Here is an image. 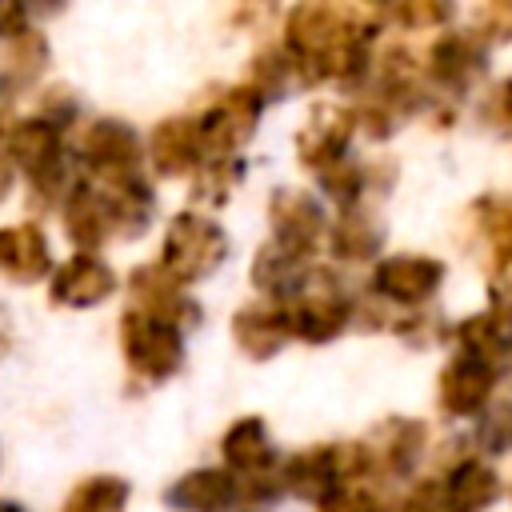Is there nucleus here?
Here are the masks:
<instances>
[{
	"label": "nucleus",
	"mask_w": 512,
	"mask_h": 512,
	"mask_svg": "<svg viewBox=\"0 0 512 512\" xmlns=\"http://www.w3.org/2000/svg\"><path fill=\"white\" fill-rule=\"evenodd\" d=\"M384 248V224L364 208H344L336 216V224L328 228V252L344 264H364V260H376Z\"/></svg>",
	"instance_id": "393cba45"
},
{
	"label": "nucleus",
	"mask_w": 512,
	"mask_h": 512,
	"mask_svg": "<svg viewBox=\"0 0 512 512\" xmlns=\"http://www.w3.org/2000/svg\"><path fill=\"white\" fill-rule=\"evenodd\" d=\"M28 28L32 24H28V8L24 4H0V44L20 36V32H28Z\"/></svg>",
	"instance_id": "58836bf2"
},
{
	"label": "nucleus",
	"mask_w": 512,
	"mask_h": 512,
	"mask_svg": "<svg viewBox=\"0 0 512 512\" xmlns=\"http://www.w3.org/2000/svg\"><path fill=\"white\" fill-rule=\"evenodd\" d=\"M116 292V272L96 252H72L48 280V296L60 308H96Z\"/></svg>",
	"instance_id": "dca6fc26"
},
{
	"label": "nucleus",
	"mask_w": 512,
	"mask_h": 512,
	"mask_svg": "<svg viewBox=\"0 0 512 512\" xmlns=\"http://www.w3.org/2000/svg\"><path fill=\"white\" fill-rule=\"evenodd\" d=\"M4 152L12 160V168H20L28 180L52 172L64 164L60 152V128H52L40 116H24L16 124H4Z\"/></svg>",
	"instance_id": "6ab92c4d"
},
{
	"label": "nucleus",
	"mask_w": 512,
	"mask_h": 512,
	"mask_svg": "<svg viewBox=\"0 0 512 512\" xmlns=\"http://www.w3.org/2000/svg\"><path fill=\"white\" fill-rule=\"evenodd\" d=\"M440 284H444V264L420 252L380 256L372 268V296L400 304V308H420L424 300L436 296Z\"/></svg>",
	"instance_id": "6e6552de"
},
{
	"label": "nucleus",
	"mask_w": 512,
	"mask_h": 512,
	"mask_svg": "<svg viewBox=\"0 0 512 512\" xmlns=\"http://www.w3.org/2000/svg\"><path fill=\"white\" fill-rule=\"evenodd\" d=\"M396 512H452L448 484H444V480H416V484L400 496V508H396Z\"/></svg>",
	"instance_id": "c9c22d12"
},
{
	"label": "nucleus",
	"mask_w": 512,
	"mask_h": 512,
	"mask_svg": "<svg viewBox=\"0 0 512 512\" xmlns=\"http://www.w3.org/2000/svg\"><path fill=\"white\" fill-rule=\"evenodd\" d=\"M448 500H452V512H488L496 500H500V476L492 464L476 460V456H464L460 464H452L448 472Z\"/></svg>",
	"instance_id": "a878e982"
},
{
	"label": "nucleus",
	"mask_w": 512,
	"mask_h": 512,
	"mask_svg": "<svg viewBox=\"0 0 512 512\" xmlns=\"http://www.w3.org/2000/svg\"><path fill=\"white\" fill-rule=\"evenodd\" d=\"M228 260V232L204 212H176L160 244V268L176 284L208 280Z\"/></svg>",
	"instance_id": "f03ea898"
},
{
	"label": "nucleus",
	"mask_w": 512,
	"mask_h": 512,
	"mask_svg": "<svg viewBox=\"0 0 512 512\" xmlns=\"http://www.w3.org/2000/svg\"><path fill=\"white\" fill-rule=\"evenodd\" d=\"M312 272H308V256H296L288 248H280L276 240L260 244V252L252 256V288H260L272 304H292L308 292Z\"/></svg>",
	"instance_id": "aec40b11"
},
{
	"label": "nucleus",
	"mask_w": 512,
	"mask_h": 512,
	"mask_svg": "<svg viewBox=\"0 0 512 512\" xmlns=\"http://www.w3.org/2000/svg\"><path fill=\"white\" fill-rule=\"evenodd\" d=\"M396 112L388 108V104H380L376 96L372 100H364L360 108H356V128L368 136V140H388L392 136V128H396Z\"/></svg>",
	"instance_id": "4c0bfd02"
},
{
	"label": "nucleus",
	"mask_w": 512,
	"mask_h": 512,
	"mask_svg": "<svg viewBox=\"0 0 512 512\" xmlns=\"http://www.w3.org/2000/svg\"><path fill=\"white\" fill-rule=\"evenodd\" d=\"M280 480H284V492L324 508L344 484L360 480V452L356 444H312L284 460Z\"/></svg>",
	"instance_id": "20e7f679"
},
{
	"label": "nucleus",
	"mask_w": 512,
	"mask_h": 512,
	"mask_svg": "<svg viewBox=\"0 0 512 512\" xmlns=\"http://www.w3.org/2000/svg\"><path fill=\"white\" fill-rule=\"evenodd\" d=\"M472 32L492 44H512V0H488L472 12Z\"/></svg>",
	"instance_id": "72a5a7b5"
},
{
	"label": "nucleus",
	"mask_w": 512,
	"mask_h": 512,
	"mask_svg": "<svg viewBox=\"0 0 512 512\" xmlns=\"http://www.w3.org/2000/svg\"><path fill=\"white\" fill-rule=\"evenodd\" d=\"M128 496H132L128 480H120V476H88L68 492L60 512H124Z\"/></svg>",
	"instance_id": "c85d7f7f"
},
{
	"label": "nucleus",
	"mask_w": 512,
	"mask_h": 512,
	"mask_svg": "<svg viewBox=\"0 0 512 512\" xmlns=\"http://www.w3.org/2000/svg\"><path fill=\"white\" fill-rule=\"evenodd\" d=\"M476 444H480V452H488V456L512 452V400H500V404H492V408L480 416V424H476Z\"/></svg>",
	"instance_id": "473e14b6"
},
{
	"label": "nucleus",
	"mask_w": 512,
	"mask_h": 512,
	"mask_svg": "<svg viewBox=\"0 0 512 512\" xmlns=\"http://www.w3.org/2000/svg\"><path fill=\"white\" fill-rule=\"evenodd\" d=\"M0 272L16 284H36L44 280L52 268V248L40 224L20 220V224H4L0 228Z\"/></svg>",
	"instance_id": "412c9836"
},
{
	"label": "nucleus",
	"mask_w": 512,
	"mask_h": 512,
	"mask_svg": "<svg viewBox=\"0 0 512 512\" xmlns=\"http://www.w3.org/2000/svg\"><path fill=\"white\" fill-rule=\"evenodd\" d=\"M380 20L384 8L368 4H296L284 16V52L296 60L300 84H364L372 76L368 44Z\"/></svg>",
	"instance_id": "f257e3e1"
},
{
	"label": "nucleus",
	"mask_w": 512,
	"mask_h": 512,
	"mask_svg": "<svg viewBox=\"0 0 512 512\" xmlns=\"http://www.w3.org/2000/svg\"><path fill=\"white\" fill-rule=\"evenodd\" d=\"M240 180H244V160H236V156L232 160H208L192 180V200L220 208V204H228V196Z\"/></svg>",
	"instance_id": "7c9ffc66"
},
{
	"label": "nucleus",
	"mask_w": 512,
	"mask_h": 512,
	"mask_svg": "<svg viewBox=\"0 0 512 512\" xmlns=\"http://www.w3.org/2000/svg\"><path fill=\"white\" fill-rule=\"evenodd\" d=\"M384 16L396 20L400 28H412V32H436L456 16V8L444 0H408V4L384 8Z\"/></svg>",
	"instance_id": "2f4dec72"
},
{
	"label": "nucleus",
	"mask_w": 512,
	"mask_h": 512,
	"mask_svg": "<svg viewBox=\"0 0 512 512\" xmlns=\"http://www.w3.org/2000/svg\"><path fill=\"white\" fill-rule=\"evenodd\" d=\"M488 68V44L468 28V32H440L432 40V52L424 60V72L432 84L444 92H468Z\"/></svg>",
	"instance_id": "ddd939ff"
},
{
	"label": "nucleus",
	"mask_w": 512,
	"mask_h": 512,
	"mask_svg": "<svg viewBox=\"0 0 512 512\" xmlns=\"http://www.w3.org/2000/svg\"><path fill=\"white\" fill-rule=\"evenodd\" d=\"M36 116L64 132V128L76 124V116H80V100H76V92H72L68 84H52L48 92H40V112H36Z\"/></svg>",
	"instance_id": "f704fd0d"
},
{
	"label": "nucleus",
	"mask_w": 512,
	"mask_h": 512,
	"mask_svg": "<svg viewBox=\"0 0 512 512\" xmlns=\"http://www.w3.org/2000/svg\"><path fill=\"white\" fill-rule=\"evenodd\" d=\"M60 224H64V236L72 240L76 252H96L116 232L108 200L92 180H76L72 184V192L60 204Z\"/></svg>",
	"instance_id": "a211bd4d"
},
{
	"label": "nucleus",
	"mask_w": 512,
	"mask_h": 512,
	"mask_svg": "<svg viewBox=\"0 0 512 512\" xmlns=\"http://www.w3.org/2000/svg\"><path fill=\"white\" fill-rule=\"evenodd\" d=\"M148 160L156 176H192L204 168V136L196 116H168L148 132Z\"/></svg>",
	"instance_id": "2eb2a0df"
},
{
	"label": "nucleus",
	"mask_w": 512,
	"mask_h": 512,
	"mask_svg": "<svg viewBox=\"0 0 512 512\" xmlns=\"http://www.w3.org/2000/svg\"><path fill=\"white\" fill-rule=\"evenodd\" d=\"M128 292H132V300H136L132 308H140V312H148V316H156V320H168V324H176L180 332L200 324V304L184 292V284H176V280L160 268V260H156V264H136L132 276H128Z\"/></svg>",
	"instance_id": "4468645a"
},
{
	"label": "nucleus",
	"mask_w": 512,
	"mask_h": 512,
	"mask_svg": "<svg viewBox=\"0 0 512 512\" xmlns=\"http://www.w3.org/2000/svg\"><path fill=\"white\" fill-rule=\"evenodd\" d=\"M76 160L88 168V180L104 184V180H120V176H136L140 160H144V144L136 136V128L128 120L116 116H96L76 144Z\"/></svg>",
	"instance_id": "423d86ee"
},
{
	"label": "nucleus",
	"mask_w": 512,
	"mask_h": 512,
	"mask_svg": "<svg viewBox=\"0 0 512 512\" xmlns=\"http://www.w3.org/2000/svg\"><path fill=\"white\" fill-rule=\"evenodd\" d=\"M312 280H316V288H308L300 300L288 304V320H292V336L296 340L328 344L352 324V300L336 284H328L324 272H316Z\"/></svg>",
	"instance_id": "9b49d317"
},
{
	"label": "nucleus",
	"mask_w": 512,
	"mask_h": 512,
	"mask_svg": "<svg viewBox=\"0 0 512 512\" xmlns=\"http://www.w3.org/2000/svg\"><path fill=\"white\" fill-rule=\"evenodd\" d=\"M240 500V484L228 468H192L164 488V504L176 512H224Z\"/></svg>",
	"instance_id": "4be33fe9"
},
{
	"label": "nucleus",
	"mask_w": 512,
	"mask_h": 512,
	"mask_svg": "<svg viewBox=\"0 0 512 512\" xmlns=\"http://www.w3.org/2000/svg\"><path fill=\"white\" fill-rule=\"evenodd\" d=\"M0 512H24L16 500H0Z\"/></svg>",
	"instance_id": "37998d69"
},
{
	"label": "nucleus",
	"mask_w": 512,
	"mask_h": 512,
	"mask_svg": "<svg viewBox=\"0 0 512 512\" xmlns=\"http://www.w3.org/2000/svg\"><path fill=\"white\" fill-rule=\"evenodd\" d=\"M120 352L124 364L140 376V380H168L180 372L184 364V332L168 320H156L140 308H124L120 316Z\"/></svg>",
	"instance_id": "7ed1b4c3"
},
{
	"label": "nucleus",
	"mask_w": 512,
	"mask_h": 512,
	"mask_svg": "<svg viewBox=\"0 0 512 512\" xmlns=\"http://www.w3.org/2000/svg\"><path fill=\"white\" fill-rule=\"evenodd\" d=\"M288 340H292V320H288L284 304L256 300V304L236 308V316H232V344L248 360H272Z\"/></svg>",
	"instance_id": "f3484780"
},
{
	"label": "nucleus",
	"mask_w": 512,
	"mask_h": 512,
	"mask_svg": "<svg viewBox=\"0 0 512 512\" xmlns=\"http://www.w3.org/2000/svg\"><path fill=\"white\" fill-rule=\"evenodd\" d=\"M496 380H500V372H496L488 360L468 356V352H456V356L440 368L436 400H440V408H444L448 416H484Z\"/></svg>",
	"instance_id": "f8f14e48"
},
{
	"label": "nucleus",
	"mask_w": 512,
	"mask_h": 512,
	"mask_svg": "<svg viewBox=\"0 0 512 512\" xmlns=\"http://www.w3.org/2000/svg\"><path fill=\"white\" fill-rule=\"evenodd\" d=\"M48 56H52L48 36L40 28H28V32H20V36L0 44V72H4V80L12 88H24L48 68Z\"/></svg>",
	"instance_id": "bb28decb"
},
{
	"label": "nucleus",
	"mask_w": 512,
	"mask_h": 512,
	"mask_svg": "<svg viewBox=\"0 0 512 512\" xmlns=\"http://www.w3.org/2000/svg\"><path fill=\"white\" fill-rule=\"evenodd\" d=\"M260 112H264V100L248 84L224 88L208 104V112L196 116L200 120V136H204V156L208 160H232V156H240V148L252 140V132L260 124Z\"/></svg>",
	"instance_id": "39448f33"
},
{
	"label": "nucleus",
	"mask_w": 512,
	"mask_h": 512,
	"mask_svg": "<svg viewBox=\"0 0 512 512\" xmlns=\"http://www.w3.org/2000/svg\"><path fill=\"white\" fill-rule=\"evenodd\" d=\"M220 452H224V464L236 480H248V476H264L272 472V460H276V448H272V436L264 428L260 416H240L224 440H220Z\"/></svg>",
	"instance_id": "5701e85b"
},
{
	"label": "nucleus",
	"mask_w": 512,
	"mask_h": 512,
	"mask_svg": "<svg viewBox=\"0 0 512 512\" xmlns=\"http://www.w3.org/2000/svg\"><path fill=\"white\" fill-rule=\"evenodd\" d=\"M316 180H320V188L340 204V212L364 204V192H368V168H364L360 160L344 156V160L328 164L324 172H316Z\"/></svg>",
	"instance_id": "c756f323"
},
{
	"label": "nucleus",
	"mask_w": 512,
	"mask_h": 512,
	"mask_svg": "<svg viewBox=\"0 0 512 512\" xmlns=\"http://www.w3.org/2000/svg\"><path fill=\"white\" fill-rule=\"evenodd\" d=\"M268 224H272V240L280 248H288L296 256H312L324 228H328V216L312 192L276 188L268 196Z\"/></svg>",
	"instance_id": "1a4fd4ad"
},
{
	"label": "nucleus",
	"mask_w": 512,
	"mask_h": 512,
	"mask_svg": "<svg viewBox=\"0 0 512 512\" xmlns=\"http://www.w3.org/2000/svg\"><path fill=\"white\" fill-rule=\"evenodd\" d=\"M492 104H496L500 120H504V124H512V76H508V80L496 88V100H492Z\"/></svg>",
	"instance_id": "a19ab883"
},
{
	"label": "nucleus",
	"mask_w": 512,
	"mask_h": 512,
	"mask_svg": "<svg viewBox=\"0 0 512 512\" xmlns=\"http://www.w3.org/2000/svg\"><path fill=\"white\" fill-rule=\"evenodd\" d=\"M92 184H96V180H92ZM96 188H100L104 200H108L116 236L132 240V236H140V232L148 228L152 208H156V192H152V184L144 180V172L120 176V180H104V184H96Z\"/></svg>",
	"instance_id": "b1692460"
},
{
	"label": "nucleus",
	"mask_w": 512,
	"mask_h": 512,
	"mask_svg": "<svg viewBox=\"0 0 512 512\" xmlns=\"http://www.w3.org/2000/svg\"><path fill=\"white\" fill-rule=\"evenodd\" d=\"M296 80H300V68H296V60L280 44V48H260L252 56V68H248V80L244 84L268 104V100H284Z\"/></svg>",
	"instance_id": "cd10ccee"
},
{
	"label": "nucleus",
	"mask_w": 512,
	"mask_h": 512,
	"mask_svg": "<svg viewBox=\"0 0 512 512\" xmlns=\"http://www.w3.org/2000/svg\"><path fill=\"white\" fill-rule=\"evenodd\" d=\"M356 132V108L348 104H316L296 132V156L308 172H324L328 164L348 156V140Z\"/></svg>",
	"instance_id": "9d476101"
},
{
	"label": "nucleus",
	"mask_w": 512,
	"mask_h": 512,
	"mask_svg": "<svg viewBox=\"0 0 512 512\" xmlns=\"http://www.w3.org/2000/svg\"><path fill=\"white\" fill-rule=\"evenodd\" d=\"M428 448V424L424 420H408V416H388L380 420L360 444V476L376 472V476H408L420 456Z\"/></svg>",
	"instance_id": "0eeeda50"
},
{
	"label": "nucleus",
	"mask_w": 512,
	"mask_h": 512,
	"mask_svg": "<svg viewBox=\"0 0 512 512\" xmlns=\"http://www.w3.org/2000/svg\"><path fill=\"white\" fill-rule=\"evenodd\" d=\"M500 380L512 384V348H508V356H504V364H500Z\"/></svg>",
	"instance_id": "79ce46f5"
},
{
	"label": "nucleus",
	"mask_w": 512,
	"mask_h": 512,
	"mask_svg": "<svg viewBox=\"0 0 512 512\" xmlns=\"http://www.w3.org/2000/svg\"><path fill=\"white\" fill-rule=\"evenodd\" d=\"M320 512H384V500L376 488H368V480H352Z\"/></svg>",
	"instance_id": "e433bc0d"
},
{
	"label": "nucleus",
	"mask_w": 512,
	"mask_h": 512,
	"mask_svg": "<svg viewBox=\"0 0 512 512\" xmlns=\"http://www.w3.org/2000/svg\"><path fill=\"white\" fill-rule=\"evenodd\" d=\"M12 180H16V168H12L8 152H4V128H0V204L8 200V192H12Z\"/></svg>",
	"instance_id": "ea45409f"
}]
</instances>
